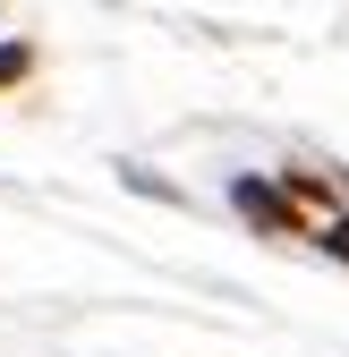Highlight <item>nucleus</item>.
Returning <instances> with one entry per match:
<instances>
[{
    "label": "nucleus",
    "instance_id": "nucleus-1",
    "mask_svg": "<svg viewBox=\"0 0 349 357\" xmlns=\"http://www.w3.org/2000/svg\"><path fill=\"white\" fill-rule=\"evenodd\" d=\"M17 68H26V52H0V77H17Z\"/></svg>",
    "mask_w": 349,
    "mask_h": 357
}]
</instances>
